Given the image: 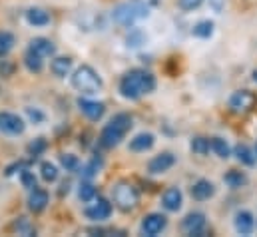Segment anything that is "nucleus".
Returning <instances> with one entry per match:
<instances>
[{"instance_id":"11","label":"nucleus","mask_w":257,"mask_h":237,"mask_svg":"<svg viewBox=\"0 0 257 237\" xmlns=\"http://www.w3.org/2000/svg\"><path fill=\"white\" fill-rule=\"evenodd\" d=\"M174 164H176V156L172 152H164V154H160V156L150 160L148 172L152 176H160V174H166L170 168H174Z\"/></svg>"},{"instance_id":"1","label":"nucleus","mask_w":257,"mask_h":237,"mask_svg":"<svg viewBox=\"0 0 257 237\" xmlns=\"http://www.w3.org/2000/svg\"><path fill=\"white\" fill-rule=\"evenodd\" d=\"M156 90V78L152 72L142 70V68H134L126 72L120 80V92L124 98L128 100H138L144 94H150Z\"/></svg>"},{"instance_id":"33","label":"nucleus","mask_w":257,"mask_h":237,"mask_svg":"<svg viewBox=\"0 0 257 237\" xmlns=\"http://www.w3.org/2000/svg\"><path fill=\"white\" fill-rule=\"evenodd\" d=\"M201 4H203V0H178V6H180L184 12H192V10H197Z\"/></svg>"},{"instance_id":"8","label":"nucleus","mask_w":257,"mask_h":237,"mask_svg":"<svg viewBox=\"0 0 257 237\" xmlns=\"http://www.w3.org/2000/svg\"><path fill=\"white\" fill-rule=\"evenodd\" d=\"M112 203L106 199V197H96L92 199V203L86 207V217L92 219V221H106L110 215H112Z\"/></svg>"},{"instance_id":"18","label":"nucleus","mask_w":257,"mask_h":237,"mask_svg":"<svg viewBox=\"0 0 257 237\" xmlns=\"http://www.w3.org/2000/svg\"><path fill=\"white\" fill-rule=\"evenodd\" d=\"M156 144V138H154V134H138L132 142H130V150L132 152H148V150H152V146Z\"/></svg>"},{"instance_id":"36","label":"nucleus","mask_w":257,"mask_h":237,"mask_svg":"<svg viewBox=\"0 0 257 237\" xmlns=\"http://www.w3.org/2000/svg\"><path fill=\"white\" fill-rule=\"evenodd\" d=\"M26 114H28V118L32 120L34 124H40V122H44V114H42V112H38V110L26 108Z\"/></svg>"},{"instance_id":"4","label":"nucleus","mask_w":257,"mask_h":237,"mask_svg":"<svg viewBox=\"0 0 257 237\" xmlns=\"http://www.w3.org/2000/svg\"><path fill=\"white\" fill-rule=\"evenodd\" d=\"M72 86H74L78 92L92 96V94H98V92L102 90L104 82H102L100 74H98L92 66L82 64V66L74 72V76H72Z\"/></svg>"},{"instance_id":"12","label":"nucleus","mask_w":257,"mask_h":237,"mask_svg":"<svg viewBox=\"0 0 257 237\" xmlns=\"http://www.w3.org/2000/svg\"><path fill=\"white\" fill-rule=\"evenodd\" d=\"M78 108H80V112L90 120V122H98V120L104 118V114H106V106L102 102H94V100L80 98L78 100Z\"/></svg>"},{"instance_id":"16","label":"nucleus","mask_w":257,"mask_h":237,"mask_svg":"<svg viewBox=\"0 0 257 237\" xmlns=\"http://www.w3.org/2000/svg\"><path fill=\"white\" fill-rule=\"evenodd\" d=\"M30 50L32 52H36L38 56H42V58H50V56H54L56 54V46L48 40V38H34V40H30Z\"/></svg>"},{"instance_id":"17","label":"nucleus","mask_w":257,"mask_h":237,"mask_svg":"<svg viewBox=\"0 0 257 237\" xmlns=\"http://www.w3.org/2000/svg\"><path fill=\"white\" fill-rule=\"evenodd\" d=\"M46 205H48V191L34 187L32 193H30V197H28V207H30V211L40 213V211L46 209Z\"/></svg>"},{"instance_id":"2","label":"nucleus","mask_w":257,"mask_h":237,"mask_svg":"<svg viewBox=\"0 0 257 237\" xmlns=\"http://www.w3.org/2000/svg\"><path fill=\"white\" fill-rule=\"evenodd\" d=\"M132 126H134V120L130 114H126V112L116 114L104 126V130L100 134V144L104 148H116L124 140V136L132 130Z\"/></svg>"},{"instance_id":"19","label":"nucleus","mask_w":257,"mask_h":237,"mask_svg":"<svg viewBox=\"0 0 257 237\" xmlns=\"http://www.w3.org/2000/svg\"><path fill=\"white\" fill-rule=\"evenodd\" d=\"M233 156L237 158V162L239 164H243V166H255L257 162V154L251 150V148H247L245 144H239V146H235L233 148Z\"/></svg>"},{"instance_id":"28","label":"nucleus","mask_w":257,"mask_h":237,"mask_svg":"<svg viewBox=\"0 0 257 237\" xmlns=\"http://www.w3.org/2000/svg\"><path fill=\"white\" fill-rule=\"evenodd\" d=\"M14 36L10 34V32H4V30H0V58H4V56H8L10 54V50L14 48Z\"/></svg>"},{"instance_id":"35","label":"nucleus","mask_w":257,"mask_h":237,"mask_svg":"<svg viewBox=\"0 0 257 237\" xmlns=\"http://www.w3.org/2000/svg\"><path fill=\"white\" fill-rule=\"evenodd\" d=\"M142 42H144V34H142V30H134V32L128 36V46H132V48L140 46Z\"/></svg>"},{"instance_id":"15","label":"nucleus","mask_w":257,"mask_h":237,"mask_svg":"<svg viewBox=\"0 0 257 237\" xmlns=\"http://www.w3.org/2000/svg\"><path fill=\"white\" fill-rule=\"evenodd\" d=\"M235 231L241 233V235H249L253 229H255V219H253V213L251 211H237L235 213Z\"/></svg>"},{"instance_id":"7","label":"nucleus","mask_w":257,"mask_h":237,"mask_svg":"<svg viewBox=\"0 0 257 237\" xmlns=\"http://www.w3.org/2000/svg\"><path fill=\"white\" fill-rule=\"evenodd\" d=\"M182 231L186 235H192V237H201L205 235L207 231V219L201 211H193V213H188L184 219H182Z\"/></svg>"},{"instance_id":"26","label":"nucleus","mask_w":257,"mask_h":237,"mask_svg":"<svg viewBox=\"0 0 257 237\" xmlns=\"http://www.w3.org/2000/svg\"><path fill=\"white\" fill-rule=\"evenodd\" d=\"M213 22L211 20H199L195 26H193V36L197 38H209L213 34Z\"/></svg>"},{"instance_id":"27","label":"nucleus","mask_w":257,"mask_h":237,"mask_svg":"<svg viewBox=\"0 0 257 237\" xmlns=\"http://www.w3.org/2000/svg\"><path fill=\"white\" fill-rule=\"evenodd\" d=\"M78 197L88 203V201H92V199L98 197V191H96V187H94L90 181H82L80 187H78Z\"/></svg>"},{"instance_id":"10","label":"nucleus","mask_w":257,"mask_h":237,"mask_svg":"<svg viewBox=\"0 0 257 237\" xmlns=\"http://www.w3.org/2000/svg\"><path fill=\"white\" fill-rule=\"evenodd\" d=\"M26 130L24 120L12 112H0V132L8 134V136H20Z\"/></svg>"},{"instance_id":"39","label":"nucleus","mask_w":257,"mask_h":237,"mask_svg":"<svg viewBox=\"0 0 257 237\" xmlns=\"http://www.w3.org/2000/svg\"><path fill=\"white\" fill-rule=\"evenodd\" d=\"M255 154H257V146H255Z\"/></svg>"},{"instance_id":"21","label":"nucleus","mask_w":257,"mask_h":237,"mask_svg":"<svg viewBox=\"0 0 257 237\" xmlns=\"http://www.w3.org/2000/svg\"><path fill=\"white\" fill-rule=\"evenodd\" d=\"M70 68H72V60L66 58V56H58V58L52 60V64H50V70H52V74L56 78L68 76L70 74Z\"/></svg>"},{"instance_id":"20","label":"nucleus","mask_w":257,"mask_h":237,"mask_svg":"<svg viewBox=\"0 0 257 237\" xmlns=\"http://www.w3.org/2000/svg\"><path fill=\"white\" fill-rule=\"evenodd\" d=\"M26 22L30 26H46L50 22V14L44 8H30L26 10Z\"/></svg>"},{"instance_id":"6","label":"nucleus","mask_w":257,"mask_h":237,"mask_svg":"<svg viewBox=\"0 0 257 237\" xmlns=\"http://www.w3.org/2000/svg\"><path fill=\"white\" fill-rule=\"evenodd\" d=\"M257 104V96L249 90H237L231 94L229 98V108L231 112L235 114H245V112H251Z\"/></svg>"},{"instance_id":"31","label":"nucleus","mask_w":257,"mask_h":237,"mask_svg":"<svg viewBox=\"0 0 257 237\" xmlns=\"http://www.w3.org/2000/svg\"><path fill=\"white\" fill-rule=\"evenodd\" d=\"M60 164H62V168L66 172H78V168H80V160L76 156H72V154H62L60 156Z\"/></svg>"},{"instance_id":"29","label":"nucleus","mask_w":257,"mask_h":237,"mask_svg":"<svg viewBox=\"0 0 257 237\" xmlns=\"http://www.w3.org/2000/svg\"><path fill=\"white\" fill-rule=\"evenodd\" d=\"M46 148H48V142L44 140V138H36L34 142H30L28 144V156H32V158H38V156H42L44 152H46Z\"/></svg>"},{"instance_id":"3","label":"nucleus","mask_w":257,"mask_h":237,"mask_svg":"<svg viewBox=\"0 0 257 237\" xmlns=\"http://www.w3.org/2000/svg\"><path fill=\"white\" fill-rule=\"evenodd\" d=\"M150 14V6L142 0H130V2H122L114 8L112 18L120 24V26H132L138 20L146 18Z\"/></svg>"},{"instance_id":"22","label":"nucleus","mask_w":257,"mask_h":237,"mask_svg":"<svg viewBox=\"0 0 257 237\" xmlns=\"http://www.w3.org/2000/svg\"><path fill=\"white\" fill-rule=\"evenodd\" d=\"M223 181L225 185H229L231 189H239L247 183V176L243 172H237V170H229L225 176H223Z\"/></svg>"},{"instance_id":"13","label":"nucleus","mask_w":257,"mask_h":237,"mask_svg":"<svg viewBox=\"0 0 257 237\" xmlns=\"http://www.w3.org/2000/svg\"><path fill=\"white\" fill-rule=\"evenodd\" d=\"M190 193H192V197L195 201H205V199L215 195V185L209 179H197L192 185Z\"/></svg>"},{"instance_id":"25","label":"nucleus","mask_w":257,"mask_h":237,"mask_svg":"<svg viewBox=\"0 0 257 237\" xmlns=\"http://www.w3.org/2000/svg\"><path fill=\"white\" fill-rule=\"evenodd\" d=\"M190 148H192V152L195 156H207L209 150H211V142H209L207 138H203V136H197V138L192 140Z\"/></svg>"},{"instance_id":"14","label":"nucleus","mask_w":257,"mask_h":237,"mask_svg":"<svg viewBox=\"0 0 257 237\" xmlns=\"http://www.w3.org/2000/svg\"><path fill=\"white\" fill-rule=\"evenodd\" d=\"M182 203H184V195H182V191L178 187H168L164 191L162 205H164L166 211H178L182 207Z\"/></svg>"},{"instance_id":"37","label":"nucleus","mask_w":257,"mask_h":237,"mask_svg":"<svg viewBox=\"0 0 257 237\" xmlns=\"http://www.w3.org/2000/svg\"><path fill=\"white\" fill-rule=\"evenodd\" d=\"M211 2V6H213V10L215 12H219L221 10V6H223V0H209Z\"/></svg>"},{"instance_id":"9","label":"nucleus","mask_w":257,"mask_h":237,"mask_svg":"<svg viewBox=\"0 0 257 237\" xmlns=\"http://www.w3.org/2000/svg\"><path fill=\"white\" fill-rule=\"evenodd\" d=\"M168 227V217L162 215V213H150L142 219V225H140V231L148 237H156L160 235L164 229Z\"/></svg>"},{"instance_id":"5","label":"nucleus","mask_w":257,"mask_h":237,"mask_svg":"<svg viewBox=\"0 0 257 237\" xmlns=\"http://www.w3.org/2000/svg\"><path fill=\"white\" fill-rule=\"evenodd\" d=\"M112 199H114V205L122 211H132L138 207L140 203V191L130 183V181H120L114 185L112 189Z\"/></svg>"},{"instance_id":"34","label":"nucleus","mask_w":257,"mask_h":237,"mask_svg":"<svg viewBox=\"0 0 257 237\" xmlns=\"http://www.w3.org/2000/svg\"><path fill=\"white\" fill-rule=\"evenodd\" d=\"M20 181H22V185H24V187H28V189H34V187H36V178H34V174H32V172H28V170H24V172H22Z\"/></svg>"},{"instance_id":"30","label":"nucleus","mask_w":257,"mask_h":237,"mask_svg":"<svg viewBox=\"0 0 257 237\" xmlns=\"http://www.w3.org/2000/svg\"><path fill=\"white\" fill-rule=\"evenodd\" d=\"M40 174H42V179H44V181L52 183V181L58 179V168H56L54 164H50V162H44V164L40 166Z\"/></svg>"},{"instance_id":"24","label":"nucleus","mask_w":257,"mask_h":237,"mask_svg":"<svg viewBox=\"0 0 257 237\" xmlns=\"http://www.w3.org/2000/svg\"><path fill=\"white\" fill-rule=\"evenodd\" d=\"M42 56H38L36 52H32L30 48H28V52L24 54V64H26V68L32 72V74H40L42 72V68H44V62H42Z\"/></svg>"},{"instance_id":"23","label":"nucleus","mask_w":257,"mask_h":237,"mask_svg":"<svg viewBox=\"0 0 257 237\" xmlns=\"http://www.w3.org/2000/svg\"><path fill=\"white\" fill-rule=\"evenodd\" d=\"M209 142H211V150H213V154H215L217 158L227 160V158L231 156V148H229L227 140H223V138H211Z\"/></svg>"},{"instance_id":"32","label":"nucleus","mask_w":257,"mask_h":237,"mask_svg":"<svg viewBox=\"0 0 257 237\" xmlns=\"http://www.w3.org/2000/svg\"><path fill=\"white\" fill-rule=\"evenodd\" d=\"M100 168H102V160H96V158H94V160L84 168V174H82V176H84L86 179L94 178V176L100 172Z\"/></svg>"},{"instance_id":"38","label":"nucleus","mask_w":257,"mask_h":237,"mask_svg":"<svg viewBox=\"0 0 257 237\" xmlns=\"http://www.w3.org/2000/svg\"><path fill=\"white\" fill-rule=\"evenodd\" d=\"M253 80H255V82H257V70H255V72H253Z\"/></svg>"}]
</instances>
